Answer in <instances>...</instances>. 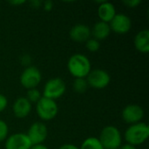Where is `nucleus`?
I'll return each instance as SVG.
<instances>
[{"label":"nucleus","instance_id":"obj_14","mask_svg":"<svg viewBox=\"0 0 149 149\" xmlns=\"http://www.w3.org/2000/svg\"><path fill=\"white\" fill-rule=\"evenodd\" d=\"M98 3H100L98 8V16L100 21L109 24L116 15L115 6L112 3L107 1H101Z\"/></svg>","mask_w":149,"mask_h":149},{"label":"nucleus","instance_id":"obj_23","mask_svg":"<svg viewBox=\"0 0 149 149\" xmlns=\"http://www.w3.org/2000/svg\"><path fill=\"white\" fill-rule=\"evenodd\" d=\"M7 106H8V100H7V98L3 94L0 93V113L4 111L5 108L7 107Z\"/></svg>","mask_w":149,"mask_h":149},{"label":"nucleus","instance_id":"obj_6","mask_svg":"<svg viewBox=\"0 0 149 149\" xmlns=\"http://www.w3.org/2000/svg\"><path fill=\"white\" fill-rule=\"evenodd\" d=\"M20 84L26 89L36 88L42 80V74L39 69L33 65L27 66L20 75Z\"/></svg>","mask_w":149,"mask_h":149},{"label":"nucleus","instance_id":"obj_3","mask_svg":"<svg viewBox=\"0 0 149 149\" xmlns=\"http://www.w3.org/2000/svg\"><path fill=\"white\" fill-rule=\"evenodd\" d=\"M98 139L104 149H119L122 142L121 134L114 126L105 127Z\"/></svg>","mask_w":149,"mask_h":149},{"label":"nucleus","instance_id":"obj_19","mask_svg":"<svg viewBox=\"0 0 149 149\" xmlns=\"http://www.w3.org/2000/svg\"><path fill=\"white\" fill-rule=\"evenodd\" d=\"M25 98L31 103H37L42 98V95H41L40 92L37 88H33V89H29L27 91Z\"/></svg>","mask_w":149,"mask_h":149},{"label":"nucleus","instance_id":"obj_12","mask_svg":"<svg viewBox=\"0 0 149 149\" xmlns=\"http://www.w3.org/2000/svg\"><path fill=\"white\" fill-rule=\"evenodd\" d=\"M70 38L74 42L83 43L86 42L91 37V29L88 25L84 24H78L72 27L69 32Z\"/></svg>","mask_w":149,"mask_h":149},{"label":"nucleus","instance_id":"obj_24","mask_svg":"<svg viewBox=\"0 0 149 149\" xmlns=\"http://www.w3.org/2000/svg\"><path fill=\"white\" fill-rule=\"evenodd\" d=\"M43 7H44V10H46V11H51L53 8V2L51 1V0H47V1H45L43 3Z\"/></svg>","mask_w":149,"mask_h":149},{"label":"nucleus","instance_id":"obj_11","mask_svg":"<svg viewBox=\"0 0 149 149\" xmlns=\"http://www.w3.org/2000/svg\"><path fill=\"white\" fill-rule=\"evenodd\" d=\"M4 147L5 149H31L32 144L26 134L17 133L7 137Z\"/></svg>","mask_w":149,"mask_h":149},{"label":"nucleus","instance_id":"obj_5","mask_svg":"<svg viewBox=\"0 0 149 149\" xmlns=\"http://www.w3.org/2000/svg\"><path fill=\"white\" fill-rule=\"evenodd\" d=\"M66 90V86L65 81L60 78L50 79L44 86L43 97L56 100L64 95Z\"/></svg>","mask_w":149,"mask_h":149},{"label":"nucleus","instance_id":"obj_2","mask_svg":"<svg viewBox=\"0 0 149 149\" xmlns=\"http://www.w3.org/2000/svg\"><path fill=\"white\" fill-rule=\"evenodd\" d=\"M127 143L134 147L141 145L147 141L149 137V127L145 122H139L130 125L124 134Z\"/></svg>","mask_w":149,"mask_h":149},{"label":"nucleus","instance_id":"obj_9","mask_svg":"<svg viewBox=\"0 0 149 149\" xmlns=\"http://www.w3.org/2000/svg\"><path fill=\"white\" fill-rule=\"evenodd\" d=\"M123 120L130 125L141 122V120L144 117L143 108L135 104H130L124 107L121 113Z\"/></svg>","mask_w":149,"mask_h":149},{"label":"nucleus","instance_id":"obj_13","mask_svg":"<svg viewBox=\"0 0 149 149\" xmlns=\"http://www.w3.org/2000/svg\"><path fill=\"white\" fill-rule=\"evenodd\" d=\"M12 111L17 119H24L31 111V103L25 97H19L14 101Z\"/></svg>","mask_w":149,"mask_h":149},{"label":"nucleus","instance_id":"obj_15","mask_svg":"<svg viewBox=\"0 0 149 149\" xmlns=\"http://www.w3.org/2000/svg\"><path fill=\"white\" fill-rule=\"evenodd\" d=\"M134 47L141 53L149 52V31L144 29L140 31L134 38Z\"/></svg>","mask_w":149,"mask_h":149},{"label":"nucleus","instance_id":"obj_28","mask_svg":"<svg viewBox=\"0 0 149 149\" xmlns=\"http://www.w3.org/2000/svg\"><path fill=\"white\" fill-rule=\"evenodd\" d=\"M31 149H48V148L43 144H39V145H33Z\"/></svg>","mask_w":149,"mask_h":149},{"label":"nucleus","instance_id":"obj_17","mask_svg":"<svg viewBox=\"0 0 149 149\" xmlns=\"http://www.w3.org/2000/svg\"><path fill=\"white\" fill-rule=\"evenodd\" d=\"M79 149H104L100 141L96 137L86 138L81 144Z\"/></svg>","mask_w":149,"mask_h":149},{"label":"nucleus","instance_id":"obj_18","mask_svg":"<svg viewBox=\"0 0 149 149\" xmlns=\"http://www.w3.org/2000/svg\"><path fill=\"white\" fill-rule=\"evenodd\" d=\"M72 86H73V90L75 93H84L88 87V84L85 78H79V79H74Z\"/></svg>","mask_w":149,"mask_h":149},{"label":"nucleus","instance_id":"obj_22","mask_svg":"<svg viewBox=\"0 0 149 149\" xmlns=\"http://www.w3.org/2000/svg\"><path fill=\"white\" fill-rule=\"evenodd\" d=\"M141 3V0H124L123 3L129 8H135Z\"/></svg>","mask_w":149,"mask_h":149},{"label":"nucleus","instance_id":"obj_20","mask_svg":"<svg viewBox=\"0 0 149 149\" xmlns=\"http://www.w3.org/2000/svg\"><path fill=\"white\" fill-rule=\"evenodd\" d=\"M86 49L91 52H96L99 51L100 47V41H98L95 38H89L86 42Z\"/></svg>","mask_w":149,"mask_h":149},{"label":"nucleus","instance_id":"obj_29","mask_svg":"<svg viewBox=\"0 0 149 149\" xmlns=\"http://www.w3.org/2000/svg\"><path fill=\"white\" fill-rule=\"evenodd\" d=\"M24 3H25V1H24V0H22V1H10L9 2V3L12 4V5H20V4H23Z\"/></svg>","mask_w":149,"mask_h":149},{"label":"nucleus","instance_id":"obj_21","mask_svg":"<svg viewBox=\"0 0 149 149\" xmlns=\"http://www.w3.org/2000/svg\"><path fill=\"white\" fill-rule=\"evenodd\" d=\"M8 134H9V127L7 123L0 120V142L7 139Z\"/></svg>","mask_w":149,"mask_h":149},{"label":"nucleus","instance_id":"obj_27","mask_svg":"<svg viewBox=\"0 0 149 149\" xmlns=\"http://www.w3.org/2000/svg\"><path fill=\"white\" fill-rule=\"evenodd\" d=\"M119 149H137L136 148V147H134V146H133V145H131V144H128V143H127V144H124V145H121Z\"/></svg>","mask_w":149,"mask_h":149},{"label":"nucleus","instance_id":"obj_25","mask_svg":"<svg viewBox=\"0 0 149 149\" xmlns=\"http://www.w3.org/2000/svg\"><path fill=\"white\" fill-rule=\"evenodd\" d=\"M58 149H79V148H78L77 146L73 144H64L60 146Z\"/></svg>","mask_w":149,"mask_h":149},{"label":"nucleus","instance_id":"obj_1","mask_svg":"<svg viewBox=\"0 0 149 149\" xmlns=\"http://www.w3.org/2000/svg\"><path fill=\"white\" fill-rule=\"evenodd\" d=\"M67 68L70 74L75 79L86 78L92 70L89 58L81 53H76L70 57L67 62Z\"/></svg>","mask_w":149,"mask_h":149},{"label":"nucleus","instance_id":"obj_4","mask_svg":"<svg viewBox=\"0 0 149 149\" xmlns=\"http://www.w3.org/2000/svg\"><path fill=\"white\" fill-rule=\"evenodd\" d=\"M36 112L41 120L48 121L53 120L57 116L58 113V107L55 100L42 96V98L37 102Z\"/></svg>","mask_w":149,"mask_h":149},{"label":"nucleus","instance_id":"obj_16","mask_svg":"<svg viewBox=\"0 0 149 149\" xmlns=\"http://www.w3.org/2000/svg\"><path fill=\"white\" fill-rule=\"evenodd\" d=\"M110 32L111 29L109 24L102 21L97 22L91 30V35H93V38L97 39L98 41L107 38L110 35Z\"/></svg>","mask_w":149,"mask_h":149},{"label":"nucleus","instance_id":"obj_7","mask_svg":"<svg viewBox=\"0 0 149 149\" xmlns=\"http://www.w3.org/2000/svg\"><path fill=\"white\" fill-rule=\"evenodd\" d=\"M86 79L88 86L95 89H103L109 85L111 77L109 73L103 69H94L91 70Z\"/></svg>","mask_w":149,"mask_h":149},{"label":"nucleus","instance_id":"obj_10","mask_svg":"<svg viewBox=\"0 0 149 149\" xmlns=\"http://www.w3.org/2000/svg\"><path fill=\"white\" fill-rule=\"evenodd\" d=\"M111 31L118 34L127 33L132 27V21L128 16L124 13H116L114 17L109 23Z\"/></svg>","mask_w":149,"mask_h":149},{"label":"nucleus","instance_id":"obj_8","mask_svg":"<svg viewBox=\"0 0 149 149\" xmlns=\"http://www.w3.org/2000/svg\"><path fill=\"white\" fill-rule=\"evenodd\" d=\"M32 146L43 144L48 135V130L46 126L43 122H34L28 129L26 134Z\"/></svg>","mask_w":149,"mask_h":149},{"label":"nucleus","instance_id":"obj_26","mask_svg":"<svg viewBox=\"0 0 149 149\" xmlns=\"http://www.w3.org/2000/svg\"><path fill=\"white\" fill-rule=\"evenodd\" d=\"M30 4L33 8H39L42 5V2L39 1V0H32V1L30 2Z\"/></svg>","mask_w":149,"mask_h":149}]
</instances>
